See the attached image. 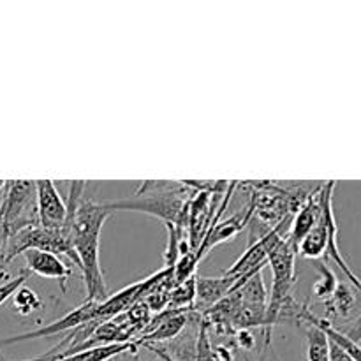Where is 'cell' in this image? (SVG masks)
Instances as JSON below:
<instances>
[{
	"instance_id": "obj_19",
	"label": "cell",
	"mask_w": 361,
	"mask_h": 361,
	"mask_svg": "<svg viewBox=\"0 0 361 361\" xmlns=\"http://www.w3.org/2000/svg\"><path fill=\"white\" fill-rule=\"evenodd\" d=\"M235 338H236V345L243 351H252L254 345H256V337L252 335V331L249 328H238L235 331Z\"/></svg>"
},
{
	"instance_id": "obj_5",
	"label": "cell",
	"mask_w": 361,
	"mask_h": 361,
	"mask_svg": "<svg viewBox=\"0 0 361 361\" xmlns=\"http://www.w3.org/2000/svg\"><path fill=\"white\" fill-rule=\"evenodd\" d=\"M97 302H87L85 300L80 307H76L74 310H71L67 316L60 317L59 321H53V323L44 324L41 328H35L32 331H25L21 335H14V337L0 338V345H13L20 344V342L32 341V338H46L53 337V335L66 334V331H73L76 328L83 326L88 323H99L97 321Z\"/></svg>"
},
{
	"instance_id": "obj_17",
	"label": "cell",
	"mask_w": 361,
	"mask_h": 361,
	"mask_svg": "<svg viewBox=\"0 0 361 361\" xmlns=\"http://www.w3.org/2000/svg\"><path fill=\"white\" fill-rule=\"evenodd\" d=\"M203 317V316H201ZM196 361H215L214 351H212L210 335H208V324L201 319L200 331H197V345H196Z\"/></svg>"
},
{
	"instance_id": "obj_18",
	"label": "cell",
	"mask_w": 361,
	"mask_h": 361,
	"mask_svg": "<svg viewBox=\"0 0 361 361\" xmlns=\"http://www.w3.org/2000/svg\"><path fill=\"white\" fill-rule=\"evenodd\" d=\"M27 279H28V271H25V274L18 275L16 279H11L9 282L0 286V305H4L9 298H13L14 293H16L21 286H25V281H27Z\"/></svg>"
},
{
	"instance_id": "obj_14",
	"label": "cell",
	"mask_w": 361,
	"mask_h": 361,
	"mask_svg": "<svg viewBox=\"0 0 361 361\" xmlns=\"http://www.w3.org/2000/svg\"><path fill=\"white\" fill-rule=\"evenodd\" d=\"M194 302H196V279L192 277L173 288L171 295H169L168 309L189 312V310H192Z\"/></svg>"
},
{
	"instance_id": "obj_25",
	"label": "cell",
	"mask_w": 361,
	"mask_h": 361,
	"mask_svg": "<svg viewBox=\"0 0 361 361\" xmlns=\"http://www.w3.org/2000/svg\"><path fill=\"white\" fill-rule=\"evenodd\" d=\"M123 360H126V361H148V360L141 358V356L137 355V351H129V353H126V355H123Z\"/></svg>"
},
{
	"instance_id": "obj_13",
	"label": "cell",
	"mask_w": 361,
	"mask_h": 361,
	"mask_svg": "<svg viewBox=\"0 0 361 361\" xmlns=\"http://www.w3.org/2000/svg\"><path fill=\"white\" fill-rule=\"evenodd\" d=\"M307 361H330V341L316 324H307Z\"/></svg>"
},
{
	"instance_id": "obj_12",
	"label": "cell",
	"mask_w": 361,
	"mask_h": 361,
	"mask_svg": "<svg viewBox=\"0 0 361 361\" xmlns=\"http://www.w3.org/2000/svg\"><path fill=\"white\" fill-rule=\"evenodd\" d=\"M137 345L134 342L129 344H113V345H102V348H94L87 349V351L73 353L69 356H63V358L56 361H109L120 355H126L129 351H137Z\"/></svg>"
},
{
	"instance_id": "obj_6",
	"label": "cell",
	"mask_w": 361,
	"mask_h": 361,
	"mask_svg": "<svg viewBox=\"0 0 361 361\" xmlns=\"http://www.w3.org/2000/svg\"><path fill=\"white\" fill-rule=\"evenodd\" d=\"M39 226L44 229H62L67 221V204L51 180H35Z\"/></svg>"
},
{
	"instance_id": "obj_4",
	"label": "cell",
	"mask_w": 361,
	"mask_h": 361,
	"mask_svg": "<svg viewBox=\"0 0 361 361\" xmlns=\"http://www.w3.org/2000/svg\"><path fill=\"white\" fill-rule=\"evenodd\" d=\"M293 217L284 219L281 224L275 226L271 231H268L267 235L261 236L259 240H256L254 243H249V247L245 249V252L240 256V259L236 263H233L228 268L226 275H233V277L240 279L245 277V275L254 274L257 270H263V264L267 263L268 256H270L271 250L275 249L281 240H284L289 233V226H291Z\"/></svg>"
},
{
	"instance_id": "obj_2",
	"label": "cell",
	"mask_w": 361,
	"mask_h": 361,
	"mask_svg": "<svg viewBox=\"0 0 361 361\" xmlns=\"http://www.w3.org/2000/svg\"><path fill=\"white\" fill-rule=\"evenodd\" d=\"M194 194L183 182H143L133 197L116 201H102L109 212H141L154 215L166 224L182 228L189 222V204Z\"/></svg>"
},
{
	"instance_id": "obj_26",
	"label": "cell",
	"mask_w": 361,
	"mask_h": 361,
	"mask_svg": "<svg viewBox=\"0 0 361 361\" xmlns=\"http://www.w3.org/2000/svg\"><path fill=\"white\" fill-rule=\"evenodd\" d=\"M4 187H6V180H0V192L4 190Z\"/></svg>"
},
{
	"instance_id": "obj_27",
	"label": "cell",
	"mask_w": 361,
	"mask_h": 361,
	"mask_svg": "<svg viewBox=\"0 0 361 361\" xmlns=\"http://www.w3.org/2000/svg\"><path fill=\"white\" fill-rule=\"evenodd\" d=\"M247 361H249V360H247Z\"/></svg>"
},
{
	"instance_id": "obj_3",
	"label": "cell",
	"mask_w": 361,
	"mask_h": 361,
	"mask_svg": "<svg viewBox=\"0 0 361 361\" xmlns=\"http://www.w3.org/2000/svg\"><path fill=\"white\" fill-rule=\"evenodd\" d=\"M0 204V228L7 238L23 229L39 226L34 180H7Z\"/></svg>"
},
{
	"instance_id": "obj_8",
	"label": "cell",
	"mask_w": 361,
	"mask_h": 361,
	"mask_svg": "<svg viewBox=\"0 0 361 361\" xmlns=\"http://www.w3.org/2000/svg\"><path fill=\"white\" fill-rule=\"evenodd\" d=\"M238 279L233 275H222V277H197L196 279V302L192 310L197 314H204L212 307L217 305L222 298L231 293Z\"/></svg>"
},
{
	"instance_id": "obj_16",
	"label": "cell",
	"mask_w": 361,
	"mask_h": 361,
	"mask_svg": "<svg viewBox=\"0 0 361 361\" xmlns=\"http://www.w3.org/2000/svg\"><path fill=\"white\" fill-rule=\"evenodd\" d=\"M13 305L20 316H30V314L37 312L41 309L42 300L39 298V295L34 289L27 288V286H21L13 295Z\"/></svg>"
},
{
	"instance_id": "obj_24",
	"label": "cell",
	"mask_w": 361,
	"mask_h": 361,
	"mask_svg": "<svg viewBox=\"0 0 361 361\" xmlns=\"http://www.w3.org/2000/svg\"><path fill=\"white\" fill-rule=\"evenodd\" d=\"M11 279H13V277H11V271L7 270L6 264L0 263V286L6 284V282H9Z\"/></svg>"
},
{
	"instance_id": "obj_7",
	"label": "cell",
	"mask_w": 361,
	"mask_h": 361,
	"mask_svg": "<svg viewBox=\"0 0 361 361\" xmlns=\"http://www.w3.org/2000/svg\"><path fill=\"white\" fill-rule=\"evenodd\" d=\"M25 267L28 274H35L42 279H51L56 281L66 293V282L73 277V267L63 263L60 256L46 250H27L23 252Z\"/></svg>"
},
{
	"instance_id": "obj_15",
	"label": "cell",
	"mask_w": 361,
	"mask_h": 361,
	"mask_svg": "<svg viewBox=\"0 0 361 361\" xmlns=\"http://www.w3.org/2000/svg\"><path fill=\"white\" fill-rule=\"evenodd\" d=\"M319 274L321 277L312 286V295L317 300H321V302H324V300H328L335 293V289L338 286V279L335 275V271L324 261L319 263Z\"/></svg>"
},
{
	"instance_id": "obj_22",
	"label": "cell",
	"mask_w": 361,
	"mask_h": 361,
	"mask_svg": "<svg viewBox=\"0 0 361 361\" xmlns=\"http://www.w3.org/2000/svg\"><path fill=\"white\" fill-rule=\"evenodd\" d=\"M212 351H214V358L215 361H233V353L229 351L226 345L219 344V345H212Z\"/></svg>"
},
{
	"instance_id": "obj_9",
	"label": "cell",
	"mask_w": 361,
	"mask_h": 361,
	"mask_svg": "<svg viewBox=\"0 0 361 361\" xmlns=\"http://www.w3.org/2000/svg\"><path fill=\"white\" fill-rule=\"evenodd\" d=\"M321 189H323V185H321L319 189H317L316 192H314L312 196H310L309 200H307L305 203L298 208V212H296L295 215H293L291 226H289L288 238L291 240L293 245L295 247L298 245V243L302 242L307 235H309L310 229L316 226L317 219H319V215H321Z\"/></svg>"
},
{
	"instance_id": "obj_20",
	"label": "cell",
	"mask_w": 361,
	"mask_h": 361,
	"mask_svg": "<svg viewBox=\"0 0 361 361\" xmlns=\"http://www.w3.org/2000/svg\"><path fill=\"white\" fill-rule=\"evenodd\" d=\"M342 334H344L348 338H351L353 342L360 344V342H361V314L358 317H356L355 321H353L351 326H349L348 330L342 331Z\"/></svg>"
},
{
	"instance_id": "obj_21",
	"label": "cell",
	"mask_w": 361,
	"mask_h": 361,
	"mask_svg": "<svg viewBox=\"0 0 361 361\" xmlns=\"http://www.w3.org/2000/svg\"><path fill=\"white\" fill-rule=\"evenodd\" d=\"M330 341V338H328ZM330 361H355L345 351H342L337 344L330 341Z\"/></svg>"
},
{
	"instance_id": "obj_1",
	"label": "cell",
	"mask_w": 361,
	"mask_h": 361,
	"mask_svg": "<svg viewBox=\"0 0 361 361\" xmlns=\"http://www.w3.org/2000/svg\"><path fill=\"white\" fill-rule=\"evenodd\" d=\"M111 212L106 210L102 203H94L90 200H81L71 219V240L74 252L78 256V268L81 270L87 302H104L108 298L104 274L101 268V231Z\"/></svg>"
},
{
	"instance_id": "obj_23",
	"label": "cell",
	"mask_w": 361,
	"mask_h": 361,
	"mask_svg": "<svg viewBox=\"0 0 361 361\" xmlns=\"http://www.w3.org/2000/svg\"><path fill=\"white\" fill-rule=\"evenodd\" d=\"M6 243H7V233L0 228V263H4V254H6Z\"/></svg>"
},
{
	"instance_id": "obj_11",
	"label": "cell",
	"mask_w": 361,
	"mask_h": 361,
	"mask_svg": "<svg viewBox=\"0 0 361 361\" xmlns=\"http://www.w3.org/2000/svg\"><path fill=\"white\" fill-rule=\"evenodd\" d=\"M323 305L328 317H334V319H348L355 312L356 305H358L356 289L353 286L345 284V282H338L335 293L330 298L324 300Z\"/></svg>"
},
{
	"instance_id": "obj_10",
	"label": "cell",
	"mask_w": 361,
	"mask_h": 361,
	"mask_svg": "<svg viewBox=\"0 0 361 361\" xmlns=\"http://www.w3.org/2000/svg\"><path fill=\"white\" fill-rule=\"evenodd\" d=\"M296 321H298V323H305V324H316V326L321 328V330L326 334V337L330 338L334 344H337L342 351L348 353V355L351 356L355 361H361V345L356 344V342H353L351 338L345 337V335L342 334L338 328H335V324L331 323V321L317 317L316 314L309 309V305H307V303H302Z\"/></svg>"
}]
</instances>
